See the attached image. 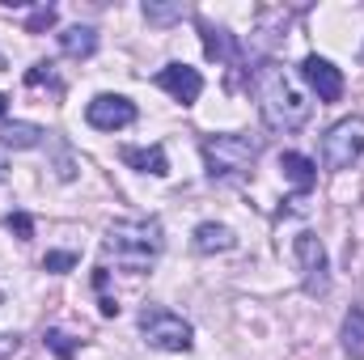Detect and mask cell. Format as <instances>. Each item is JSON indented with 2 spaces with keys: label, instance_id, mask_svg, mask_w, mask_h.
Masks as SVG:
<instances>
[{
  "label": "cell",
  "instance_id": "cell-1",
  "mask_svg": "<svg viewBox=\"0 0 364 360\" xmlns=\"http://www.w3.org/2000/svg\"><path fill=\"white\" fill-rule=\"evenodd\" d=\"M250 90L259 97V110L267 119L272 132H296L305 119H309V97L301 93V85L275 64V60H263L250 77Z\"/></svg>",
  "mask_w": 364,
  "mask_h": 360
},
{
  "label": "cell",
  "instance_id": "cell-2",
  "mask_svg": "<svg viewBox=\"0 0 364 360\" xmlns=\"http://www.w3.org/2000/svg\"><path fill=\"white\" fill-rule=\"evenodd\" d=\"M161 246H166L161 221H153V216H149V221H144V216H136V221H114V225L106 229V238H102L106 259H114L119 268H127V271H149L157 263Z\"/></svg>",
  "mask_w": 364,
  "mask_h": 360
},
{
  "label": "cell",
  "instance_id": "cell-3",
  "mask_svg": "<svg viewBox=\"0 0 364 360\" xmlns=\"http://www.w3.org/2000/svg\"><path fill=\"white\" fill-rule=\"evenodd\" d=\"M203 153V170L212 182H233V179H246L263 153V144L255 136H242V132H220V136H203L199 144Z\"/></svg>",
  "mask_w": 364,
  "mask_h": 360
},
{
  "label": "cell",
  "instance_id": "cell-4",
  "mask_svg": "<svg viewBox=\"0 0 364 360\" xmlns=\"http://www.w3.org/2000/svg\"><path fill=\"white\" fill-rule=\"evenodd\" d=\"M140 335H144L149 348H161V352H191L195 348L191 322L178 318L174 309H161V305L140 309Z\"/></svg>",
  "mask_w": 364,
  "mask_h": 360
},
{
  "label": "cell",
  "instance_id": "cell-5",
  "mask_svg": "<svg viewBox=\"0 0 364 360\" xmlns=\"http://www.w3.org/2000/svg\"><path fill=\"white\" fill-rule=\"evenodd\" d=\"M364 153V119L348 115L322 136V166L326 170H352Z\"/></svg>",
  "mask_w": 364,
  "mask_h": 360
},
{
  "label": "cell",
  "instance_id": "cell-6",
  "mask_svg": "<svg viewBox=\"0 0 364 360\" xmlns=\"http://www.w3.org/2000/svg\"><path fill=\"white\" fill-rule=\"evenodd\" d=\"M292 255H296V263H301L305 292H309V297H322V292L331 288V259H326L322 238H318V233H309V229H305V233H296Z\"/></svg>",
  "mask_w": 364,
  "mask_h": 360
},
{
  "label": "cell",
  "instance_id": "cell-7",
  "mask_svg": "<svg viewBox=\"0 0 364 360\" xmlns=\"http://www.w3.org/2000/svg\"><path fill=\"white\" fill-rule=\"evenodd\" d=\"M85 119L97 132H119V127H132L136 123V102L123 97V93H97L90 106H85Z\"/></svg>",
  "mask_w": 364,
  "mask_h": 360
},
{
  "label": "cell",
  "instance_id": "cell-8",
  "mask_svg": "<svg viewBox=\"0 0 364 360\" xmlns=\"http://www.w3.org/2000/svg\"><path fill=\"white\" fill-rule=\"evenodd\" d=\"M301 77L309 81V90L318 93V102H339L343 97V73L331 60H322V55H305L301 60Z\"/></svg>",
  "mask_w": 364,
  "mask_h": 360
},
{
  "label": "cell",
  "instance_id": "cell-9",
  "mask_svg": "<svg viewBox=\"0 0 364 360\" xmlns=\"http://www.w3.org/2000/svg\"><path fill=\"white\" fill-rule=\"evenodd\" d=\"M153 81L170 93L174 102H182V106L199 102V93H203V77H199V68H191V64H166Z\"/></svg>",
  "mask_w": 364,
  "mask_h": 360
},
{
  "label": "cell",
  "instance_id": "cell-10",
  "mask_svg": "<svg viewBox=\"0 0 364 360\" xmlns=\"http://www.w3.org/2000/svg\"><path fill=\"white\" fill-rule=\"evenodd\" d=\"M119 162L123 166H132V170H140V174H153V179H166L170 174V157H166V149L161 144H149V149H119Z\"/></svg>",
  "mask_w": 364,
  "mask_h": 360
},
{
  "label": "cell",
  "instance_id": "cell-11",
  "mask_svg": "<svg viewBox=\"0 0 364 360\" xmlns=\"http://www.w3.org/2000/svg\"><path fill=\"white\" fill-rule=\"evenodd\" d=\"M191 246H195V255H225V250H233V246H237V238H233V229H229V225L203 221V225L191 233Z\"/></svg>",
  "mask_w": 364,
  "mask_h": 360
},
{
  "label": "cell",
  "instance_id": "cell-12",
  "mask_svg": "<svg viewBox=\"0 0 364 360\" xmlns=\"http://www.w3.org/2000/svg\"><path fill=\"white\" fill-rule=\"evenodd\" d=\"M43 136H47V132H43L38 123H26V119L0 123V149H13V153H21V149H38Z\"/></svg>",
  "mask_w": 364,
  "mask_h": 360
},
{
  "label": "cell",
  "instance_id": "cell-13",
  "mask_svg": "<svg viewBox=\"0 0 364 360\" xmlns=\"http://www.w3.org/2000/svg\"><path fill=\"white\" fill-rule=\"evenodd\" d=\"M60 51L68 60H90L93 51H97V30L93 26H68V30H60Z\"/></svg>",
  "mask_w": 364,
  "mask_h": 360
},
{
  "label": "cell",
  "instance_id": "cell-14",
  "mask_svg": "<svg viewBox=\"0 0 364 360\" xmlns=\"http://www.w3.org/2000/svg\"><path fill=\"white\" fill-rule=\"evenodd\" d=\"M279 170H284V179L292 182L301 195L314 191V182H318V166L309 157H301V153H279Z\"/></svg>",
  "mask_w": 364,
  "mask_h": 360
},
{
  "label": "cell",
  "instance_id": "cell-15",
  "mask_svg": "<svg viewBox=\"0 0 364 360\" xmlns=\"http://www.w3.org/2000/svg\"><path fill=\"white\" fill-rule=\"evenodd\" d=\"M339 339H343V352L352 360H364V309L352 305L343 314V327H339Z\"/></svg>",
  "mask_w": 364,
  "mask_h": 360
},
{
  "label": "cell",
  "instance_id": "cell-16",
  "mask_svg": "<svg viewBox=\"0 0 364 360\" xmlns=\"http://www.w3.org/2000/svg\"><path fill=\"white\" fill-rule=\"evenodd\" d=\"M203 51H208V60H237L233 34H225V30H216V26H203Z\"/></svg>",
  "mask_w": 364,
  "mask_h": 360
},
{
  "label": "cell",
  "instance_id": "cell-17",
  "mask_svg": "<svg viewBox=\"0 0 364 360\" xmlns=\"http://www.w3.org/2000/svg\"><path fill=\"white\" fill-rule=\"evenodd\" d=\"M144 17L153 26H170V21H182L186 17V4H157V0H149L144 4Z\"/></svg>",
  "mask_w": 364,
  "mask_h": 360
},
{
  "label": "cell",
  "instance_id": "cell-18",
  "mask_svg": "<svg viewBox=\"0 0 364 360\" xmlns=\"http://www.w3.org/2000/svg\"><path fill=\"white\" fill-rule=\"evenodd\" d=\"M43 339H47V348L55 352V360H73L77 356V348H81V344H77L73 335H64V331H47Z\"/></svg>",
  "mask_w": 364,
  "mask_h": 360
},
{
  "label": "cell",
  "instance_id": "cell-19",
  "mask_svg": "<svg viewBox=\"0 0 364 360\" xmlns=\"http://www.w3.org/2000/svg\"><path fill=\"white\" fill-rule=\"evenodd\" d=\"M55 26V4H38L34 13H30V21H26V34H43V30H51Z\"/></svg>",
  "mask_w": 364,
  "mask_h": 360
},
{
  "label": "cell",
  "instance_id": "cell-20",
  "mask_svg": "<svg viewBox=\"0 0 364 360\" xmlns=\"http://www.w3.org/2000/svg\"><path fill=\"white\" fill-rule=\"evenodd\" d=\"M77 268V255L73 250H51L47 259H43V271H55V275H64V271Z\"/></svg>",
  "mask_w": 364,
  "mask_h": 360
},
{
  "label": "cell",
  "instance_id": "cell-21",
  "mask_svg": "<svg viewBox=\"0 0 364 360\" xmlns=\"http://www.w3.org/2000/svg\"><path fill=\"white\" fill-rule=\"evenodd\" d=\"M9 229H13L21 242H30V238H34V221H30L26 212H9Z\"/></svg>",
  "mask_w": 364,
  "mask_h": 360
},
{
  "label": "cell",
  "instance_id": "cell-22",
  "mask_svg": "<svg viewBox=\"0 0 364 360\" xmlns=\"http://www.w3.org/2000/svg\"><path fill=\"white\" fill-rule=\"evenodd\" d=\"M55 85V73H51V64H34L30 73H26V85Z\"/></svg>",
  "mask_w": 364,
  "mask_h": 360
},
{
  "label": "cell",
  "instance_id": "cell-23",
  "mask_svg": "<svg viewBox=\"0 0 364 360\" xmlns=\"http://www.w3.org/2000/svg\"><path fill=\"white\" fill-rule=\"evenodd\" d=\"M17 348H21V339H17V335H4V331H0V360L17 356Z\"/></svg>",
  "mask_w": 364,
  "mask_h": 360
},
{
  "label": "cell",
  "instance_id": "cell-24",
  "mask_svg": "<svg viewBox=\"0 0 364 360\" xmlns=\"http://www.w3.org/2000/svg\"><path fill=\"white\" fill-rule=\"evenodd\" d=\"M97 309H102V318H114V314H119V301L102 292V301H97Z\"/></svg>",
  "mask_w": 364,
  "mask_h": 360
},
{
  "label": "cell",
  "instance_id": "cell-25",
  "mask_svg": "<svg viewBox=\"0 0 364 360\" xmlns=\"http://www.w3.org/2000/svg\"><path fill=\"white\" fill-rule=\"evenodd\" d=\"M4 110H9V97H4V93H0V119H4Z\"/></svg>",
  "mask_w": 364,
  "mask_h": 360
},
{
  "label": "cell",
  "instance_id": "cell-26",
  "mask_svg": "<svg viewBox=\"0 0 364 360\" xmlns=\"http://www.w3.org/2000/svg\"><path fill=\"white\" fill-rule=\"evenodd\" d=\"M0 68H4V55H0Z\"/></svg>",
  "mask_w": 364,
  "mask_h": 360
},
{
  "label": "cell",
  "instance_id": "cell-27",
  "mask_svg": "<svg viewBox=\"0 0 364 360\" xmlns=\"http://www.w3.org/2000/svg\"><path fill=\"white\" fill-rule=\"evenodd\" d=\"M0 174H4V166H0Z\"/></svg>",
  "mask_w": 364,
  "mask_h": 360
}]
</instances>
